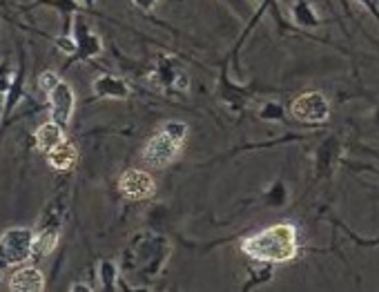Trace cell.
<instances>
[{
	"instance_id": "9c48e42d",
	"label": "cell",
	"mask_w": 379,
	"mask_h": 292,
	"mask_svg": "<svg viewBox=\"0 0 379 292\" xmlns=\"http://www.w3.org/2000/svg\"><path fill=\"white\" fill-rule=\"evenodd\" d=\"M91 94H94L96 100H127L132 89H129V83L121 76L100 74L91 83Z\"/></svg>"
},
{
	"instance_id": "d6986e66",
	"label": "cell",
	"mask_w": 379,
	"mask_h": 292,
	"mask_svg": "<svg viewBox=\"0 0 379 292\" xmlns=\"http://www.w3.org/2000/svg\"><path fill=\"white\" fill-rule=\"evenodd\" d=\"M285 201H288V186L283 181H274L270 190L263 194V203L268 207H283Z\"/></svg>"
},
{
	"instance_id": "4fadbf2b",
	"label": "cell",
	"mask_w": 379,
	"mask_h": 292,
	"mask_svg": "<svg viewBox=\"0 0 379 292\" xmlns=\"http://www.w3.org/2000/svg\"><path fill=\"white\" fill-rule=\"evenodd\" d=\"M63 141H65V127L58 125L56 121H52V118L47 123H43L39 130L34 132V143H36V148H39L43 154L52 152Z\"/></svg>"
},
{
	"instance_id": "ffe728a7",
	"label": "cell",
	"mask_w": 379,
	"mask_h": 292,
	"mask_svg": "<svg viewBox=\"0 0 379 292\" xmlns=\"http://www.w3.org/2000/svg\"><path fill=\"white\" fill-rule=\"evenodd\" d=\"M259 118H263L266 123H283L285 109L279 100H266V103L259 107Z\"/></svg>"
},
{
	"instance_id": "4316f807",
	"label": "cell",
	"mask_w": 379,
	"mask_h": 292,
	"mask_svg": "<svg viewBox=\"0 0 379 292\" xmlns=\"http://www.w3.org/2000/svg\"><path fill=\"white\" fill-rule=\"evenodd\" d=\"M78 3H80L83 7H87V9H91V7H94V5H96V0H78Z\"/></svg>"
},
{
	"instance_id": "277c9868",
	"label": "cell",
	"mask_w": 379,
	"mask_h": 292,
	"mask_svg": "<svg viewBox=\"0 0 379 292\" xmlns=\"http://www.w3.org/2000/svg\"><path fill=\"white\" fill-rule=\"evenodd\" d=\"M72 36H74V41H76V52L67 58V65H74V63H80V60H91V58L100 56L105 49L103 38H100L96 32H91V27L85 23L83 16H74Z\"/></svg>"
},
{
	"instance_id": "e0dca14e",
	"label": "cell",
	"mask_w": 379,
	"mask_h": 292,
	"mask_svg": "<svg viewBox=\"0 0 379 292\" xmlns=\"http://www.w3.org/2000/svg\"><path fill=\"white\" fill-rule=\"evenodd\" d=\"M98 279H100V288L112 292V290H121V284H118V279H121V275H118V266L114 261H100L98 263Z\"/></svg>"
},
{
	"instance_id": "cb8c5ba5",
	"label": "cell",
	"mask_w": 379,
	"mask_h": 292,
	"mask_svg": "<svg viewBox=\"0 0 379 292\" xmlns=\"http://www.w3.org/2000/svg\"><path fill=\"white\" fill-rule=\"evenodd\" d=\"M159 3H161V0H132V5H134L136 9H141V12H145V14L154 12L156 5H159Z\"/></svg>"
},
{
	"instance_id": "ba28073f",
	"label": "cell",
	"mask_w": 379,
	"mask_h": 292,
	"mask_svg": "<svg viewBox=\"0 0 379 292\" xmlns=\"http://www.w3.org/2000/svg\"><path fill=\"white\" fill-rule=\"evenodd\" d=\"M118 190L121 194L132 201H145L156 194V181L150 172L145 170H127L123 177L118 179Z\"/></svg>"
},
{
	"instance_id": "5bb4252c",
	"label": "cell",
	"mask_w": 379,
	"mask_h": 292,
	"mask_svg": "<svg viewBox=\"0 0 379 292\" xmlns=\"http://www.w3.org/2000/svg\"><path fill=\"white\" fill-rule=\"evenodd\" d=\"M58 236H61V230H58V223H47L43 225L39 232L34 236V252H32V259H45L50 257V254L56 250L58 245Z\"/></svg>"
},
{
	"instance_id": "44dd1931",
	"label": "cell",
	"mask_w": 379,
	"mask_h": 292,
	"mask_svg": "<svg viewBox=\"0 0 379 292\" xmlns=\"http://www.w3.org/2000/svg\"><path fill=\"white\" fill-rule=\"evenodd\" d=\"M161 130L170 136V139H174L177 143H181L183 145V141L188 139V132H190V127H188V123H183V121H165L163 125H161Z\"/></svg>"
},
{
	"instance_id": "30bf717a",
	"label": "cell",
	"mask_w": 379,
	"mask_h": 292,
	"mask_svg": "<svg viewBox=\"0 0 379 292\" xmlns=\"http://www.w3.org/2000/svg\"><path fill=\"white\" fill-rule=\"evenodd\" d=\"M217 96H219V100H224L230 109L241 112V109L248 105V100H250V89L235 85L232 80L228 78V65H224L221 67L219 85H217Z\"/></svg>"
},
{
	"instance_id": "7a4b0ae2",
	"label": "cell",
	"mask_w": 379,
	"mask_h": 292,
	"mask_svg": "<svg viewBox=\"0 0 379 292\" xmlns=\"http://www.w3.org/2000/svg\"><path fill=\"white\" fill-rule=\"evenodd\" d=\"M34 236L32 227H9L0 236V268L23 266L32 259L34 252Z\"/></svg>"
},
{
	"instance_id": "52a82bcc",
	"label": "cell",
	"mask_w": 379,
	"mask_h": 292,
	"mask_svg": "<svg viewBox=\"0 0 379 292\" xmlns=\"http://www.w3.org/2000/svg\"><path fill=\"white\" fill-rule=\"evenodd\" d=\"M47 98H50V118L67 130L74 116V107H76V94H74L72 85L61 80L47 94Z\"/></svg>"
},
{
	"instance_id": "6da1fadb",
	"label": "cell",
	"mask_w": 379,
	"mask_h": 292,
	"mask_svg": "<svg viewBox=\"0 0 379 292\" xmlns=\"http://www.w3.org/2000/svg\"><path fill=\"white\" fill-rule=\"evenodd\" d=\"M241 252L255 263H270V266H283L297 259L299 254V230L290 221L272 223L248 234L241 241Z\"/></svg>"
},
{
	"instance_id": "3957f363",
	"label": "cell",
	"mask_w": 379,
	"mask_h": 292,
	"mask_svg": "<svg viewBox=\"0 0 379 292\" xmlns=\"http://www.w3.org/2000/svg\"><path fill=\"white\" fill-rule=\"evenodd\" d=\"M290 116L303 125H323L330 121V100L321 92H303L288 107Z\"/></svg>"
},
{
	"instance_id": "9a60e30c",
	"label": "cell",
	"mask_w": 379,
	"mask_h": 292,
	"mask_svg": "<svg viewBox=\"0 0 379 292\" xmlns=\"http://www.w3.org/2000/svg\"><path fill=\"white\" fill-rule=\"evenodd\" d=\"M78 161V150L76 145H72L67 139H65L61 145H56L52 152H47V163L52 170L56 172H69Z\"/></svg>"
},
{
	"instance_id": "484cf974",
	"label": "cell",
	"mask_w": 379,
	"mask_h": 292,
	"mask_svg": "<svg viewBox=\"0 0 379 292\" xmlns=\"http://www.w3.org/2000/svg\"><path fill=\"white\" fill-rule=\"evenodd\" d=\"M350 236H353V239L359 243V245H371V248H373V245H379V236H377V239H368V241H364V239H359V236H355L353 232H350Z\"/></svg>"
},
{
	"instance_id": "8992f818",
	"label": "cell",
	"mask_w": 379,
	"mask_h": 292,
	"mask_svg": "<svg viewBox=\"0 0 379 292\" xmlns=\"http://www.w3.org/2000/svg\"><path fill=\"white\" fill-rule=\"evenodd\" d=\"M150 80L159 87L177 89V92H188L190 89V76L188 71L181 67V63L172 56H165L154 65Z\"/></svg>"
},
{
	"instance_id": "2e32d148",
	"label": "cell",
	"mask_w": 379,
	"mask_h": 292,
	"mask_svg": "<svg viewBox=\"0 0 379 292\" xmlns=\"http://www.w3.org/2000/svg\"><path fill=\"white\" fill-rule=\"evenodd\" d=\"M290 16H292V23L301 27V30H319L323 25L317 9L312 7L308 0H294L290 7Z\"/></svg>"
},
{
	"instance_id": "ac0fdd59",
	"label": "cell",
	"mask_w": 379,
	"mask_h": 292,
	"mask_svg": "<svg viewBox=\"0 0 379 292\" xmlns=\"http://www.w3.org/2000/svg\"><path fill=\"white\" fill-rule=\"evenodd\" d=\"M23 80H25V74L23 69H18V74H14V83L9 87V92L5 96V105H3V114L9 116L14 112V107L21 103V96H23Z\"/></svg>"
},
{
	"instance_id": "7402d4cb",
	"label": "cell",
	"mask_w": 379,
	"mask_h": 292,
	"mask_svg": "<svg viewBox=\"0 0 379 292\" xmlns=\"http://www.w3.org/2000/svg\"><path fill=\"white\" fill-rule=\"evenodd\" d=\"M61 83V78H58V74L54 69H45V71H41V76H39V87L43 89L45 94H50L54 87H56Z\"/></svg>"
},
{
	"instance_id": "8fae6325",
	"label": "cell",
	"mask_w": 379,
	"mask_h": 292,
	"mask_svg": "<svg viewBox=\"0 0 379 292\" xmlns=\"http://www.w3.org/2000/svg\"><path fill=\"white\" fill-rule=\"evenodd\" d=\"M341 157V143L337 136H328L319 143L315 152V170L317 177H330L337 168V161Z\"/></svg>"
},
{
	"instance_id": "83f0119b",
	"label": "cell",
	"mask_w": 379,
	"mask_h": 292,
	"mask_svg": "<svg viewBox=\"0 0 379 292\" xmlns=\"http://www.w3.org/2000/svg\"><path fill=\"white\" fill-rule=\"evenodd\" d=\"M259 3H261V0H259Z\"/></svg>"
},
{
	"instance_id": "5b68a950",
	"label": "cell",
	"mask_w": 379,
	"mask_h": 292,
	"mask_svg": "<svg viewBox=\"0 0 379 292\" xmlns=\"http://www.w3.org/2000/svg\"><path fill=\"white\" fill-rule=\"evenodd\" d=\"M181 152V143H177L174 139H170L163 130H159L156 134H152L150 139L145 141L141 157L150 168H168L177 161Z\"/></svg>"
},
{
	"instance_id": "d4e9b609",
	"label": "cell",
	"mask_w": 379,
	"mask_h": 292,
	"mask_svg": "<svg viewBox=\"0 0 379 292\" xmlns=\"http://www.w3.org/2000/svg\"><path fill=\"white\" fill-rule=\"evenodd\" d=\"M94 288H91L89 284H83V281H76V284L69 286V292H91Z\"/></svg>"
},
{
	"instance_id": "603a6c76",
	"label": "cell",
	"mask_w": 379,
	"mask_h": 292,
	"mask_svg": "<svg viewBox=\"0 0 379 292\" xmlns=\"http://www.w3.org/2000/svg\"><path fill=\"white\" fill-rule=\"evenodd\" d=\"M54 43H56L58 49H61L63 54H67V56H72V54L76 52V41H74V36H72L69 32H65V34L56 36V38H54Z\"/></svg>"
},
{
	"instance_id": "7c38bea8",
	"label": "cell",
	"mask_w": 379,
	"mask_h": 292,
	"mask_svg": "<svg viewBox=\"0 0 379 292\" xmlns=\"http://www.w3.org/2000/svg\"><path fill=\"white\" fill-rule=\"evenodd\" d=\"M9 288L14 292H43L45 275L34 266H21L9 277Z\"/></svg>"
}]
</instances>
